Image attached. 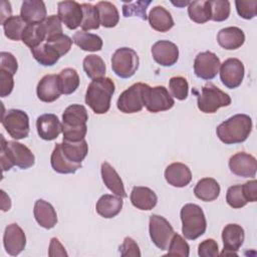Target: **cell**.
<instances>
[{
  "instance_id": "cell-1",
  "label": "cell",
  "mask_w": 257,
  "mask_h": 257,
  "mask_svg": "<svg viewBox=\"0 0 257 257\" xmlns=\"http://www.w3.org/2000/svg\"><path fill=\"white\" fill-rule=\"evenodd\" d=\"M87 110L83 105L74 103L67 106L62 113L63 141L80 142L84 140L87 133Z\"/></svg>"
},
{
  "instance_id": "cell-2",
  "label": "cell",
  "mask_w": 257,
  "mask_h": 257,
  "mask_svg": "<svg viewBox=\"0 0 257 257\" xmlns=\"http://www.w3.org/2000/svg\"><path fill=\"white\" fill-rule=\"evenodd\" d=\"M115 85L109 77L92 79L85 93V103L96 114H103L110 107V100L114 93Z\"/></svg>"
},
{
  "instance_id": "cell-3",
  "label": "cell",
  "mask_w": 257,
  "mask_h": 257,
  "mask_svg": "<svg viewBox=\"0 0 257 257\" xmlns=\"http://www.w3.org/2000/svg\"><path fill=\"white\" fill-rule=\"evenodd\" d=\"M251 131V117L244 113H238L220 123L216 128V134L225 145H234L245 142Z\"/></svg>"
},
{
  "instance_id": "cell-4",
  "label": "cell",
  "mask_w": 257,
  "mask_h": 257,
  "mask_svg": "<svg viewBox=\"0 0 257 257\" xmlns=\"http://www.w3.org/2000/svg\"><path fill=\"white\" fill-rule=\"evenodd\" d=\"M1 141L0 157L3 172L9 171L13 166L26 170L34 165L35 157L26 146L15 141L6 142L3 136Z\"/></svg>"
},
{
  "instance_id": "cell-5",
  "label": "cell",
  "mask_w": 257,
  "mask_h": 257,
  "mask_svg": "<svg viewBox=\"0 0 257 257\" xmlns=\"http://www.w3.org/2000/svg\"><path fill=\"white\" fill-rule=\"evenodd\" d=\"M182 233L188 240H196L207 228V221L202 208L196 204H186L181 209Z\"/></svg>"
},
{
  "instance_id": "cell-6",
  "label": "cell",
  "mask_w": 257,
  "mask_h": 257,
  "mask_svg": "<svg viewBox=\"0 0 257 257\" xmlns=\"http://www.w3.org/2000/svg\"><path fill=\"white\" fill-rule=\"evenodd\" d=\"M230 103L231 97L229 94L211 82L202 87L201 93L197 98L198 108L204 113H214L219 108L228 106Z\"/></svg>"
},
{
  "instance_id": "cell-7",
  "label": "cell",
  "mask_w": 257,
  "mask_h": 257,
  "mask_svg": "<svg viewBox=\"0 0 257 257\" xmlns=\"http://www.w3.org/2000/svg\"><path fill=\"white\" fill-rule=\"evenodd\" d=\"M139 55L130 47L117 48L111 56L112 71L120 78L132 77L139 68Z\"/></svg>"
},
{
  "instance_id": "cell-8",
  "label": "cell",
  "mask_w": 257,
  "mask_h": 257,
  "mask_svg": "<svg viewBox=\"0 0 257 257\" xmlns=\"http://www.w3.org/2000/svg\"><path fill=\"white\" fill-rule=\"evenodd\" d=\"M144 106L150 112H160L171 109L175 100L168 89L163 85L151 87L146 84L143 91Z\"/></svg>"
},
{
  "instance_id": "cell-9",
  "label": "cell",
  "mask_w": 257,
  "mask_h": 257,
  "mask_svg": "<svg viewBox=\"0 0 257 257\" xmlns=\"http://www.w3.org/2000/svg\"><path fill=\"white\" fill-rule=\"evenodd\" d=\"M1 122L8 135L14 140H21L28 137L29 117L25 111L11 108L2 114Z\"/></svg>"
},
{
  "instance_id": "cell-10",
  "label": "cell",
  "mask_w": 257,
  "mask_h": 257,
  "mask_svg": "<svg viewBox=\"0 0 257 257\" xmlns=\"http://www.w3.org/2000/svg\"><path fill=\"white\" fill-rule=\"evenodd\" d=\"M149 232L151 240L159 249L168 250L175 231L165 217L153 214L150 217Z\"/></svg>"
},
{
  "instance_id": "cell-11",
  "label": "cell",
  "mask_w": 257,
  "mask_h": 257,
  "mask_svg": "<svg viewBox=\"0 0 257 257\" xmlns=\"http://www.w3.org/2000/svg\"><path fill=\"white\" fill-rule=\"evenodd\" d=\"M146 83L137 82L120 93L117 98V109L123 113H135L144 107L143 91Z\"/></svg>"
},
{
  "instance_id": "cell-12",
  "label": "cell",
  "mask_w": 257,
  "mask_h": 257,
  "mask_svg": "<svg viewBox=\"0 0 257 257\" xmlns=\"http://www.w3.org/2000/svg\"><path fill=\"white\" fill-rule=\"evenodd\" d=\"M220 79L222 83L230 89L238 87L244 78L245 68L238 58H228L220 65Z\"/></svg>"
},
{
  "instance_id": "cell-13",
  "label": "cell",
  "mask_w": 257,
  "mask_h": 257,
  "mask_svg": "<svg viewBox=\"0 0 257 257\" xmlns=\"http://www.w3.org/2000/svg\"><path fill=\"white\" fill-rule=\"evenodd\" d=\"M220 65V59L214 52H200L194 61V72L201 79L211 80L219 72Z\"/></svg>"
},
{
  "instance_id": "cell-14",
  "label": "cell",
  "mask_w": 257,
  "mask_h": 257,
  "mask_svg": "<svg viewBox=\"0 0 257 257\" xmlns=\"http://www.w3.org/2000/svg\"><path fill=\"white\" fill-rule=\"evenodd\" d=\"M229 169L238 177L254 178L257 171V161L252 155L239 152L230 158Z\"/></svg>"
},
{
  "instance_id": "cell-15",
  "label": "cell",
  "mask_w": 257,
  "mask_h": 257,
  "mask_svg": "<svg viewBox=\"0 0 257 257\" xmlns=\"http://www.w3.org/2000/svg\"><path fill=\"white\" fill-rule=\"evenodd\" d=\"M3 245L5 251L11 256H17L24 250L26 245V236L18 224L12 223L5 228Z\"/></svg>"
},
{
  "instance_id": "cell-16",
  "label": "cell",
  "mask_w": 257,
  "mask_h": 257,
  "mask_svg": "<svg viewBox=\"0 0 257 257\" xmlns=\"http://www.w3.org/2000/svg\"><path fill=\"white\" fill-rule=\"evenodd\" d=\"M245 238L244 229L238 224H228L222 231L223 251L220 254L224 255H237V251L242 246Z\"/></svg>"
},
{
  "instance_id": "cell-17",
  "label": "cell",
  "mask_w": 257,
  "mask_h": 257,
  "mask_svg": "<svg viewBox=\"0 0 257 257\" xmlns=\"http://www.w3.org/2000/svg\"><path fill=\"white\" fill-rule=\"evenodd\" d=\"M154 60L162 66H172L179 59L178 46L169 40H159L152 46Z\"/></svg>"
},
{
  "instance_id": "cell-18",
  "label": "cell",
  "mask_w": 257,
  "mask_h": 257,
  "mask_svg": "<svg viewBox=\"0 0 257 257\" xmlns=\"http://www.w3.org/2000/svg\"><path fill=\"white\" fill-rule=\"evenodd\" d=\"M58 17L68 29H76L81 25L82 8L76 1H61L57 4Z\"/></svg>"
},
{
  "instance_id": "cell-19",
  "label": "cell",
  "mask_w": 257,
  "mask_h": 257,
  "mask_svg": "<svg viewBox=\"0 0 257 257\" xmlns=\"http://www.w3.org/2000/svg\"><path fill=\"white\" fill-rule=\"evenodd\" d=\"M36 128L38 136L44 141H53L62 133V124L57 115L53 113H44L38 116Z\"/></svg>"
},
{
  "instance_id": "cell-20",
  "label": "cell",
  "mask_w": 257,
  "mask_h": 257,
  "mask_svg": "<svg viewBox=\"0 0 257 257\" xmlns=\"http://www.w3.org/2000/svg\"><path fill=\"white\" fill-rule=\"evenodd\" d=\"M38 98L43 102L55 101L61 93L58 74H46L38 82L36 87Z\"/></svg>"
},
{
  "instance_id": "cell-21",
  "label": "cell",
  "mask_w": 257,
  "mask_h": 257,
  "mask_svg": "<svg viewBox=\"0 0 257 257\" xmlns=\"http://www.w3.org/2000/svg\"><path fill=\"white\" fill-rule=\"evenodd\" d=\"M165 179L169 185L176 188H183L192 181V172L183 163H173L166 168Z\"/></svg>"
},
{
  "instance_id": "cell-22",
  "label": "cell",
  "mask_w": 257,
  "mask_h": 257,
  "mask_svg": "<svg viewBox=\"0 0 257 257\" xmlns=\"http://www.w3.org/2000/svg\"><path fill=\"white\" fill-rule=\"evenodd\" d=\"M20 16L27 24L41 23L46 19V7L40 0H24L20 9Z\"/></svg>"
},
{
  "instance_id": "cell-23",
  "label": "cell",
  "mask_w": 257,
  "mask_h": 257,
  "mask_svg": "<svg viewBox=\"0 0 257 257\" xmlns=\"http://www.w3.org/2000/svg\"><path fill=\"white\" fill-rule=\"evenodd\" d=\"M217 41L221 47L227 50H234L241 47L245 42L243 30L236 26L221 29L217 34Z\"/></svg>"
},
{
  "instance_id": "cell-24",
  "label": "cell",
  "mask_w": 257,
  "mask_h": 257,
  "mask_svg": "<svg viewBox=\"0 0 257 257\" xmlns=\"http://www.w3.org/2000/svg\"><path fill=\"white\" fill-rule=\"evenodd\" d=\"M130 199L134 207L143 211L152 210L158 203L156 193L148 187H134L131 192Z\"/></svg>"
},
{
  "instance_id": "cell-25",
  "label": "cell",
  "mask_w": 257,
  "mask_h": 257,
  "mask_svg": "<svg viewBox=\"0 0 257 257\" xmlns=\"http://www.w3.org/2000/svg\"><path fill=\"white\" fill-rule=\"evenodd\" d=\"M34 218L36 222L45 229L53 228L57 223V214L53 206L44 201V200H37L34 204Z\"/></svg>"
},
{
  "instance_id": "cell-26",
  "label": "cell",
  "mask_w": 257,
  "mask_h": 257,
  "mask_svg": "<svg viewBox=\"0 0 257 257\" xmlns=\"http://www.w3.org/2000/svg\"><path fill=\"white\" fill-rule=\"evenodd\" d=\"M122 205L123 201L121 197L104 194L96 202L95 210L99 216L110 219L119 214L122 209Z\"/></svg>"
},
{
  "instance_id": "cell-27",
  "label": "cell",
  "mask_w": 257,
  "mask_h": 257,
  "mask_svg": "<svg viewBox=\"0 0 257 257\" xmlns=\"http://www.w3.org/2000/svg\"><path fill=\"white\" fill-rule=\"evenodd\" d=\"M100 172L102 181L106 188L116 196L125 198L126 193L124 190L123 183L120 177L118 176L117 172L114 170V168L110 166L107 162H103L100 167Z\"/></svg>"
},
{
  "instance_id": "cell-28",
  "label": "cell",
  "mask_w": 257,
  "mask_h": 257,
  "mask_svg": "<svg viewBox=\"0 0 257 257\" xmlns=\"http://www.w3.org/2000/svg\"><path fill=\"white\" fill-rule=\"evenodd\" d=\"M148 20L153 29L159 32H167L174 26V20L171 13L163 6H155L151 9Z\"/></svg>"
},
{
  "instance_id": "cell-29",
  "label": "cell",
  "mask_w": 257,
  "mask_h": 257,
  "mask_svg": "<svg viewBox=\"0 0 257 257\" xmlns=\"http://www.w3.org/2000/svg\"><path fill=\"white\" fill-rule=\"evenodd\" d=\"M220 185L213 178L201 179L194 188L195 196L204 202L215 201L220 195Z\"/></svg>"
},
{
  "instance_id": "cell-30",
  "label": "cell",
  "mask_w": 257,
  "mask_h": 257,
  "mask_svg": "<svg viewBox=\"0 0 257 257\" xmlns=\"http://www.w3.org/2000/svg\"><path fill=\"white\" fill-rule=\"evenodd\" d=\"M52 169L59 174H73L81 168V164H74L68 161L62 153L61 145L56 144L50 157Z\"/></svg>"
},
{
  "instance_id": "cell-31",
  "label": "cell",
  "mask_w": 257,
  "mask_h": 257,
  "mask_svg": "<svg viewBox=\"0 0 257 257\" xmlns=\"http://www.w3.org/2000/svg\"><path fill=\"white\" fill-rule=\"evenodd\" d=\"M60 145L65 158L74 164H81L88 153V145L85 140L80 142L63 141Z\"/></svg>"
},
{
  "instance_id": "cell-32",
  "label": "cell",
  "mask_w": 257,
  "mask_h": 257,
  "mask_svg": "<svg viewBox=\"0 0 257 257\" xmlns=\"http://www.w3.org/2000/svg\"><path fill=\"white\" fill-rule=\"evenodd\" d=\"M46 39V31L43 23L27 24L22 33L21 40L30 49L39 46Z\"/></svg>"
},
{
  "instance_id": "cell-33",
  "label": "cell",
  "mask_w": 257,
  "mask_h": 257,
  "mask_svg": "<svg viewBox=\"0 0 257 257\" xmlns=\"http://www.w3.org/2000/svg\"><path fill=\"white\" fill-rule=\"evenodd\" d=\"M100 25L105 28H112L116 26L119 21V14L114 4L108 1H100L95 5Z\"/></svg>"
},
{
  "instance_id": "cell-34",
  "label": "cell",
  "mask_w": 257,
  "mask_h": 257,
  "mask_svg": "<svg viewBox=\"0 0 257 257\" xmlns=\"http://www.w3.org/2000/svg\"><path fill=\"white\" fill-rule=\"evenodd\" d=\"M72 41L84 51H99L102 48V39L92 33L85 31H77L72 36Z\"/></svg>"
},
{
  "instance_id": "cell-35",
  "label": "cell",
  "mask_w": 257,
  "mask_h": 257,
  "mask_svg": "<svg viewBox=\"0 0 257 257\" xmlns=\"http://www.w3.org/2000/svg\"><path fill=\"white\" fill-rule=\"evenodd\" d=\"M30 51L34 59L43 66H52L60 58V55L45 41Z\"/></svg>"
},
{
  "instance_id": "cell-36",
  "label": "cell",
  "mask_w": 257,
  "mask_h": 257,
  "mask_svg": "<svg viewBox=\"0 0 257 257\" xmlns=\"http://www.w3.org/2000/svg\"><path fill=\"white\" fill-rule=\"evenodd\" d=\"M59 86L62 94H71L79 85V76L74 68L67 67L58 74Z\"/></svg>"
},
{
  "instance_id": "cell-37",
  "label": "cell",
  "mask_w": 257,
  "mask_h": 257,
  "mask_svg": "<svg viewBox=\"0 0 257 257\" xmlns=\"http://www.w3.org/2000/svg\"><path fill=\"white\" fill-rule=\"evenodd\" d=\"M83 70L90 79H95L104 76L106 66L100 56L90 54L83 59Z\"/></svg>"
},
{
  "instance_id": "cell-38",
  "label": "cell",
  "mask_w": 257,
  "mask_h": 257,
  "mask_svg": "<svg viewBox=\"0 0 257 257\" xmlns=\"http://www.w3.org/2000/svg\"><path fill=\"white\" fill-rule=\"evenodd\" d=\"M188 15L196 23L203 24L211 19L209 1H193L188 6Z\"/></svg>"
},
{
  "instance_id": "cell-39",
  "label": "cell",
  "mask_w": 257,
  "mask_h": 257,
  "mask_svg": "<svg viewBox=\"0 0 257 257\" xmlns=\"http://www.w3.org/2000/svg\"><path fill=\"white\" fill-rule=\"evenodd\" d=\"M2 25L5 36L11 40L18 41L21 40L22 33L27 23L21 18V16L15 15L9 17Z\"/></svg>"
},
{
  "instance_id": "cell-40",
  "label": "cell",
  "mask_w": 257,
  "mask_h": 257,
  "mask_svg": "<svg viewBox=\"0 0 257 257\" xmlns=\"http://www.w3.org/2000/svg\"><path fill=\"white\" fill-rule=\"evenodd\" d=\"M81 8H82L83 16H82L80 27L82 31L98 29L100 26V22H99V16H98V11L96 7L88 3H83L81 4Z\"/></svg>"
},
{
  "instance_id": "cell-41",
  "label": "cell",
  "mask_w": 257,
  "mask_h": 257,
  "mask_svg": "<svg viewBox=\"0 0 257 257\" xmlns=\"http://www.w3.org/2000/svg\"><path fill=\"white\" fill-rule=\"evenodd\" d=\"M211 19L222 22L228 19L230 15V2L227 0H209Z\"/></svg>"
},
{
  "instance_id": "cell-42",
  "label": "cell",
  "mask_w": 257,
  "mask_h": 257,
  "mask_svg": "<svg viewBox=\"0 0 257 257\" xmlns=\"http://www.w3.org/2000/svg\"><path fill=\"white\" fill-rule=\"evenodd\" d=\"M169 89L172 96L179 100H184L188 97L189 83L183 76H174L169 80Z\"/></svg>"
},
{
  "instance_id": "cell-43",
  "label": "cell",
  "mask_w": 257,
  "mask_h": 257,
  "mask_svg": "<svg viewBox=\"0 0 257 257\" xmlns=\"http://www.w3.org/2000/svg\"><path fill=\"white\" fill-rule=\"evenodd\" d=\"M151 4V1H137V2H130L123 3L122 5V14L124 17H132L137 16L140 17L142 20H147V8Z\"/></svg>"
},
{
  "instance_id": "cell-44",
  "label": "cell",
  "mask_w": 257,
  "mask_h": 257,
  "mask_svg": "<svg viewBox=\"0 0 257 257\" xmlns=\"http://www.w3.org/2000/svg\"><path fill=\"white\" fill-rule=\"evenodd\" d=\"M226 201L230 207L233 209H241L243 208L248 201L245 198L242 185H235L231 186L227 190L226 194Z\"/></svg>"
},
{
  "instance_id": "cell-45",
  "label": "cell",
  "mask_w": 257,
  "mask_h": 257,
  "mask_svg": "<svg viewBox=\"0 0 257 257\" xmlns=\"http://www.w3.org/2000/svg\"><path fill=\"white\" fill-rule=\"evenodd\" d=\"M45 42L48 43L61 57L62 55L66 54L70 50L73 41L69 36L61 33V34L46 38Z\"/></svg>"
},
{
  "instance_id": "cell-46",
  "label": "cell",
  "mask_w": 257,
  "mask_h": 257,
  "mask_svg": "<svg viewBox=\"0 0 257 257\" xmlns=\"http://www.w3.org/2000/svg\"><path fill=\"white\" fill-rule=\"evenodd\" d=\"M189 254H190L189 244L185 241V239L181 235L175 233L170 242L167 255L188 257Z\"/></svg>"
},
{
  "instance_id": "cell-47",
  "label": "cell",
  "mask_w": 257,
  "mask_h": 257,
  "mask_svg": "<svg viewBox=\"0 0 257 257\" xmlns=\"http://www.w3.org/2000/svg\"><path fill=\"white\" fill-rule=\"evenodd\" d=\"M236 10L240 17L244 19H252L257 14V1L256 0H236Z\"/></svg>"
},
{
  "instance_id": "cell-48",
  "label": "cell",
  "mask_w": 257,
  "mask_h": 257,
  "mask_svg": "<svg viewBox=\"0 0 257 257\" xmlns=\"http://www.w3.org/2000/svg\"><path fill=\"white\" fill-rule=\"evenodd\" d=\"M46 31V38L62 33L61 20L58 15H50L42 22Z\"/></svg>"
},
{
  "instance_id": "cell-49",
  "label": "cell",
  "mask_w": 257,
  "mask_h": 257,
  "mask_svg": "<svg viewBox=\"0 0 257 257\" xmlns=\"http://www.w3.org/2000/svg\"><path fill=\"white\" fill-rule=\"evenodd\" d=\"M0 69L9 72L12 75L17 72L18 62L12 53L5 51L0 53Z\"/></svg>"
},
{
  "instance_id": "cell-50",
  "label": "cell",
  "mask_w": 257,
  "mask_h": 257,
  "mask_svg": "<svg viewBox=\"0 0 257 257\" xmlns=\"http://www.w3.org/2000/svg\"><path fill=\"white\" fill-rule=\"evenodd\" d=\"M198 255L200 257H217L219 255L218 244L214 239H206L199 244Z\"/></svg>"
},
{
  "instance_id": "cell-51",
  "label": "cell",
  "mask_w": 257,
  "mask_h": 257,
  "mask_svg": "<svg viewBox=\"0 0 257 257\" xmlns=\"http://www.w3.org/2000/svg\"><path fill=\"white\" fill-rule=\"evenodd\" d=\"M119 252L122 257H125V256L140 257L141 256L139 245L131 237H125L123 239V243L119 246Z\"/></svg>"
},
{
  "instance_id": "cell-52",
  "label": "cell",
  "mask_w": 257,
  "mask_h": 257,
  "mask_svg": "<svg viewBox=\"0 0 257 257\" xmlns=\"http://www.w3.org/2000/svg\"><path fill=\"white\" fill-rule=\"evenodd\" d=\"M14 86L13 75L5 70L0 69V95L1 97H5L9 95Z\"/></svg>"
},
{
  "instance_id": "cell-53",
  "label": "cell",
  "mask_w": 257,
  "mask_h": 257,
  "mask_svg": "<svg viewBox=\"0 0 257 257\" xmlns=\"http://www.w3.org/2000/svg\"><path fill=\"white\" fill-rule=\"evenodd\" d=\"M245 198L248 202H256L257 200V182L252 180L242 185Z\"/></svg>"
},
{
  "instance_id": "cell-54",
  "label": "cell",
  "mask_w": 257,
  "mask_h": 257,
  "mask_svg": "<svg viewBox=\"0 0 257 257\" xmlns=\"http://www.w3.org/2000/svg\"><path fill=\"white\" fill-rule=\"evenodd\" d=\"M49 256H67V253L64 250V247L61 245L57 238H51L48 250Z\"/></svg>"
},
{
  "instance_id": "cell-55",
  "label": "cell",
  "mask_w": 257,
  "mask_h": 257,
  "mask_svg": "<svg viewBox=\"0 0 257 257\" xmlns=\"http://www.w3.org/2000/svg\"><path fill=\"white\" fill-rule=\"evenodd\" d=\"M12 9L10 2L7 1H1V9H0V16H1V24H3L9 17H11Z\"/></svg>"
},
{
  "instance_id": "cell-56",
  "label": "cell",
  "mask_w": 257,
  "mask_h": 257,
  "mask_svg": "<svg viewBox=\"0 0 257 257\" xmlns=\"http://www.w3.org/2000/svg\"><path fill=\"white\" fill-rule=\"evenodd\" d=\"M1 197H2V201H1V209L3 212L8 211L11 208V201L9 196L6 195V193L2 190L1 191Z\"/></svg>"
},
{
  "instance_id": "cell-57",
  "label": "cell",
  "mask_w": 257,
  "mask_h": 257,
  "mask_svg": "<svg viewBox=\"0 0 257 257\" xmlns=\"http://www.w3.org/2000/svg\"><path fill=\"white\" fill-rule=\"evenodd\" d=\"M172 3H173L175 6H178V7H184V6L190 4L189 1H180V2H174V1H172Z\"/></svg>"
}]
</instances>
